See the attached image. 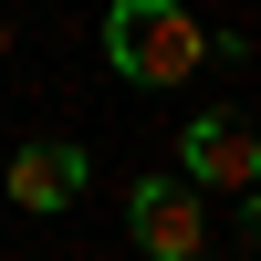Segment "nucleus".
Segmentation results:
<instances>
[{
  "instance_id": "3",
  "label": "nucleus",
  "mask_w": 261,
  "mask_h": 261,
  "mask_svg": "<svg viewBox=\"0 0 261 261\" xmlns=\"http://www.w3.org/2000/svg\"><path fill=\"white\" fill-rule=\"evenodd\" d=\"M178 157H188V178H178V188H230V199H251V178H261L251 125H241V115H199V125L178 136Z\"/></svg>"
},
{
  "instance_id": "4",
  "label": "nucleus",
  "mask_w": 261,
  "mask_h": 261,
  "mask_svg": "<svg viewBox=\"0 0 261 261\" xmlns=\"http://www.w3.org/2000/svg\"><path fill=\"white\" fill-rule=\"evenodd\" d=\"M0 188H11V209H73L84 199V146H21Z\"/></svg>"
},
{
  "instance_id": "2",
  "label": "nucleus",
  "mask_w": 261,
  "mask_h": 261,
  "mask_svg": "<svg viewBox=\"0 0 261 261\" xmlns=\"http://www.w3.org/2000/svg\"><path fill=\"white\" fill-rule=\"evenodd\" d=\"M125 220H136V241L157 261H199L209 251V209H199V188H178V178H146L136 199H125Z\"/></svg>"
},
{
  "instance_id": "1",
  "label": "nucleus",
  "mask_w": 261,
  "mask_h": 261,
  "mask_svg": "<svg viewBox=\"0 0 261 261\" xmlns=\"http://www.w3.org/2000/svg\"><path fill=\"white\" fill-rule=\"evenodd\" d=\"M105 63L125 84H188L209 63V32H199L188 0H115L105 11Z\"/></svg>"
}]
</instances>
